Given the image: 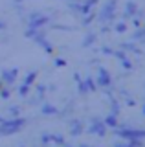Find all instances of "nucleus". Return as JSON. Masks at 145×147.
I'll list each match as a JSON object with an SVG mask.
<instances>
[{
    "instance_id": "f257e3e1",
    "label": "nucleus",
    "mask_w": 145,
    "mask_h": 147,
    "mask_svg": "<svg viewBox=\"0 0 145 147\" xmlns=\"http://www.w3.org/2000/svg\"><path fill=\"white\" fill-rule=\"evenodd\" d=\"M28 123V119L26 118H9V119H4L2 123H0V138L2 136H11V134H17V132L20 131L22 127Z\"/></svg>"
},
{
    "instance_id": "f03ea898",
    "label": "nucleus",
    "mask_w": 145,
    "mask_h": 147,
    "mask_svg": "<svg viewBox=\"0 0 145 147\" xmlns=\"http://www.w3.org/2000/svg\"><path fill=\"white\" fill-rule=\"evenodd\" d=\"M116 7H117V0H107L105 6L101 7V11L96 13V20H99L101 24L112 22L116 18Z\"/></svg>"
},
{
    "instance_id": "7ed1b4c3",
    "label": "nucleus",
    "mask_w": 145,
    "mask_h": 147,
    "mask_svg": "<svg viewBox=\"0 0 145 147\" xmlns=\"http://www.w3.org/2000/svg\"><path fill=\"white\" fill-rule=\"evenodd\" d=\"M88 134H96V136H99V138H103L107 134V125L101 121L99 118H92L90 119V125H88Z\"/></svg>"
},
{
    "instance_id": "20e7f679",
    "label": "nucleus",
    "mask_w": 145,
    "mask_h": 147,
    "mask_svg": "<svg viewBox=\"0 0 145 147\" xmlns=\"http://www.w3.org/2000/svg\"><path fill=\"white\" fill-rule=\"evenodd\" d=\"M96 83L99 88H105V86H110L112 83H114V79H112V76L108 74V70L105 66H99L97 68V77H96Z\"/></svg>"
},
{
    "instance_id": "39448f33",
    "label": "nucleus",
    "mask_w": 145,
    "mask_h": 147,
    "mask_svg": "<svg viewBox=\"0 0 145 147\" xmlns=\"http://www.w3.org/2000/svg\"><path fill=\"white\" fill-rule=\"evenodd\" d=\"M17 77H19V68H11V70L6 68V70H2V74H0V79L4 81L6 86H11L17 81Z\"/></svg>"
},
{
    "instance_id": "423d86ee",
    "label": "nucleus",
    "mask_w": 145,
    "mask_h": 147,
    "mask_svg": "<svg viewBox=\"0 0 145 147\" xmlns=\"http://www.w3.org/2000/svg\"><path fill=\"white\" fill-rule=\"evenodd\" d=\"M136 11H138V6H136L134 0H129V2L125 4V11H123V20H129V18H132L136 15Z\"/></svg>"
},
{
    "instance_id": "0eeeda50",
    "label": "nucleus",
    "mask_w": 145,
    "mask_h": 147,
    "mask_svg": "<svg viewBox=\"0 0 145 147\" xmlns=\"http://www.w3.org/2000/svg\"><path fill=\"white\" fill-rule=\"evenodd\" d=\"M59 112V109L55 105H50V103H42V107H40V114L42 116H55Z\"/></svg>"
},
{
    "instance_id": "6e6552de",
    "label": "nucleus",
    "mask_w": 145,
    "mask_h": 147,
    "mask_svg": "<svg viewBox=\"0 0 145 147\" xmlns=\"http://www.w3.org/2000/svg\"><path fill=\"white\" fill-rule=\"evenodd\" d=\"M119 50H123V52H132V53H136V55H142V50H140L134 42H121Z\"/></svg>"
},
{
    "instance_id": "1a4fd4ad",
    "label": "nucleus",
    "mask_w": 145,
    "mask_h": 147,
    "mask_svg": "<svg viewBox=\"0 0 145 147\" xmlns=\"http://www.w3.org/2000/svg\"><path fill=\"white\" fill-rule=\"evenodd\" d=\"M96 40H97V33H87V37L81 42V48H90V46H94Z\"/></svg>"
},
{
    "instance_id": "9d476101",
    "label": "nucleus",
    "mask_w": 145,
    "mask_h": 147,
    "mask_svg": "<svg viewBox=\"0 0 145 147\" xmlns=\"http://www.w3.org/2000/svg\"><path fill=\"white\" fill-rule=\"evenodd\" d=\"M119 112H121L119 101H117L116 96H110V114H114V116H119Z\"/></svg>"
},
{
    "instance_id": "9b49d317",
    "label": "nucleus",
    "mask_w": 145,
    "mask_h": 147,
    "mask_svg": "<svg viewBox=\"0 0 145 147\" xmlns=\"http://www.w3.org/2000/svg\"><path fill=\"white\" fill-rule=\"evenodd\" d=\"M103 123H105L107 127H110V129H116L119 121H117V116H114V114H108V116L103 119Z\"/></svg>"
},
{
    "instance_id": "f8f14e48",
    "label": "nucleus",
    "mask_w": 145,
    "mask_h": 147,
    "mask_svg": "<svg viewBox=\"0 0 145 147\" xmlns=\"http://www.w3.org/2000/svg\"><path fill=\"white\" fill-rule=\"evenodd\" d=\"M94 20H96V13H94V11H90V13H87V15H83V18H81V26H85V28H87V26L92 24Z\"/></svg>"
},
{
    "instance_id": "ddd939ff",
    "label": "nucleus",
    "mask_w": 145,
    "mask_h": 147,
    "mask_svg": "<svg viewBox=\"0 0 145 147\" xmlns=\"http://www.w3.org/2000/svg\"><path fill=\"white\" fill-rule=\"evenodd\" d=\"M83 129H85V125L81 121H77L75 125L70 127V136H81V134H83Z\"/></svg>"
},
{
    "instance_id": "4468645a",
    "label": "nucleus",
    "mask_w": 145,
    "mask_h": 147,
    "mask_svg": "<svg viewBox=\"0 0 145 147\" xmlns=\"http://www.w3.org/2000/svg\"><path fill=\"white\" fill-rule=\"evenodd\" d=\"M52 30H57V31H77V28H74V26H66V24H57V22H53L52 26Z\"/></svg>"
},
{
    "instance_id": "2eb2a0df",
    "label": "nucleus",
    "mask_w": 145,
    "mask_h": 147,
    "mask_svg": "<svg viewBox=\"0 0 145 147\" xmlns=\"http://www.w3.org/2000/svg\"><path fill=\"white\" fill-rule=\"evenodd\" d=\"M85 85H87V88H88V92H97L99 90V86H97V83H96V79L94 77H87L85 79Z\"/></svg>"
},
{
    "instance_id": "dca6fc26",
    "label": "nucleus",
    "mask_w": 145,
    "mask_h": 147,
    "mask_svg": "<svg viewBox=\"0 0 145 147\" xmlns=\"http://www.w3.org/2000/svg\"><path fill=\"white\" fill-rule=\"evenodd\" d=\"M112 30L116 31V33H127V30H129V24H127V20H121V22H116L114 28Z\"/></svg>"
},
{
    "instance_id": "f3484780",
    "label": "nucleus",
    "mask_w": 145,
    "mask_h": 147,
    "mask_svg": "<svg viewBox=\"0 0 145 147\" xmlns=\"http://www.w3.org/2000/svg\"><path fill=\"white\" fill-rule=\"evenodd\" d=\"M37 70H31L30 74H28V76H26L24 77V85H28V86H31V85H33V83H35V79H37Z\"/></svg>"
},
{
    "instance_id": "a211bd4d",
    "label": "nucleus",
    "mask_w": 145,
    "mask_h": 147,
    "mask_svg": "<svg viewBox=\"0 0 145 147\" xmlns=\"http://www.w3.org/2000/svg\"><path fill=\"white\" fill-rule=\"evenodd\" d=\"M127 144H129L130 147H145L142 138H129V140H127Z\"/></svg>"
},
{
    "instance_id": "6ab92c4d",
    "label": "nucleus",
    "mask_w": 145,
    "mask_h": 147,
    "mask_svg": "<svg viewBox=\"0 0 145 147\" xmlns=\"http://www.w3.org/2000/svg\"><path fill=\"white\" fill-rule=\"evenodd\" d=\"M143 35H145V24L143 26H138V30L132 33V40H140Z\"/></svg>"
},
{
    "instance_id": "aec40b11",
    "label": "nucleus",
    "mask_w": 145,
    "mask_h": 147,
    "mask_svg": "<svg viewBox=\"0 0 145 147\" xmlns=\"http://www.w3.org/2000/svg\"><path fill=\"white\" fill-rule=\"evenodd\" d=\"M11 98V86H2L0 88V99H9Z\"/></svg>"
},
{
    "instance_id": "412c9836",
    "label": "nucleus",
    "mask_w": 145,
    "mask_h": 147,
    "mask_svg": "<svg viewBox=\"0 0 145 147\" xmlns=\"http://www.w3.org/2000/svg\"><path fill=\"white\" fill-rule=\"evenodd\" d=\"M35 92H37V96L40 98V101H42L44 96H46V85H37L35 86Z\"/></svg>"
},
{
    "instance_id": "4be33fe9",
    "label": "nucleus",
    "mask_w": 145,
    "mask_h": 147,
    "mask_svg": "<svg viewBox=\"0 0 145 147\" xmlns=\"http://www.w3.org/2000/svg\"><path fill=\"white\" fill-rule=\"evenodd\" d=\"M7 114H9L11 118H17V116H20V107H7Z\"/></svg>"
},
{
    "instance_id": "5701e85b",
    "label": "nucleus",
    "mask_w": 145,
    "mask_h": 147,
    "mask_svg": "<svg viewBox=\"0 0 145 147\" xmlns=\"http://www.w3.org/2000/svg\"><path fill=\"white\" fill-rule=\"evenodd\" d=\"M77 92H79L81 96H87V94H88V88H87V85H85V81H83V79L77 83Z\"/></svg>"
},
{
    "instance_id": "b1692460",
    "label": "nucleus",
    "mask_w": 145,
    "mask_h": 147,
    "mask_svg": "<svg viewBox=\"0 0 145 147\" xmlns=\"http://www.w3.org/2000/svg\"><path fill=\"white\" fill-rule=\"evenodd\" d=\"M50 140H52V144H59V145L64 144V138L61 134H50Z\"/></svg>"
},
{
    "instance_id": "393cba45",
    "label": "nucleus",
    "mask_w": 145,
    "mask_h": 147,
    "mask_svg": "<svg viewBox=\"0 0 145 147\" xmlns=\"http://www.w3.org/2000/svg\"><path fill=\"white\" fill-rule=\"evenodd\" d=\"M35 33H37V28H31V26H28V28L24 30V37H28V39H33Z\"/></svg>"
},
{
    "instance_id": "a878e982",
    "label": "nucleus",
    "mask_w": 145,
    "mask_h": 147,
    "mask_svg": "<svg viewBox=\"0 0 145 147\" xmlns=\"http://www.w3.org/2000/svg\"><path fill=\"white\" fill-rule=\"evenodd\" d=\"M83 2V0H81ZM81 2H68V9L72 13H79V7H81Z\"/></svg>"
},
{
    "instance_id": "bb28decb",
    "label": "nucleus",
    "mask_w": 145,
    "mask_h": 147,
    "mask_svg": "<svg viewBox=\"0 0 145 147\" xmlns=\"http://www.w3.org/2000/svg\"><path fill=\"white\" fill-rule=\"evenodd\" d=\"M112 55H114L117 61H123V59H127V52H123V50H114Z\"/></svg>"
},
{
    "instance_id": "cd10ccee",
    "label": "nucleus",
    "mask_w": 145,
    "mask_h": 147,
    "mask_svg": "<svg viewBox=\"0 0 145 147\" xmlns=\"http://www.w3.org/2000/svg\"><path fill=\"white\" fill-rule=\"evenodd\" d=\"M19 94H20V96H28V94H30V86L22 83V85L19 86Z\"/></svg>"
},
{
    "instance_id": "c85d7f7f",
    "label": "nucleus",
    "mask_w": 145,
    "mask_h": 147,
    "mask_svg": "<svg viewBox=\"0 0 145 147\" xmlns=\"http://www.w3.org/2000/svg\"><path fill=\"white\" fill-rule=\"evenodd\" d=\"M119 63H121V66H123L125 70H129V72L132 70V63L129 61V57H127V59H123V61H119Z\"/></svg>"
},
{
    "instance_id": "c756f323",
    "label": "nucleus",
    "mask_w": 145,
    "mask_h": 147,
    "mask_svg": "<svg viewBox=\"0 0 145 147\" xmlns=\"http://www.w3.org/2000/svg\"><path fill=\"white\" fill-rule=\"evenodd\" d=\"M110 31H112V28L108 26V22H107V24H103V28L99 30V33H101V35H107V33H110Z\"/></svg>"
},
{
    "instance_id": "7c9ffc66",
    "label": "nucleus",
    "mask_w": 145,
    "mask_h": 147,
    "mask_svg": "<svg viewBox=\"0 0 145 147\" xmlns=\"http://www.w3.org/2000/svg\"><path fill=\"white\" fill-rule=\"evenodd\" d=\"M53 64H55V66H66V61L61 59V57H55L53 59Z\"/></svg>"
},
{
    "instance_id": "2f4dec72",
    "label": "nucleus",
    "mask_w": 145,
    "mask_h": 147,
    "mask_svg": "<svg viewBox=\"0 0 145 147\" xmlns=\"http://www.w3.org/2000/svg\"><path fill=\"white\" fill-rule=\"evenodd\" d=\"M40 144H42V145L52 144V140H50V134H42V136H40Z\"/></svg>"
},
{
    "instance_id": "473e14b6",
    "label": "nucleus",
    "mask_w": 145,
    "mask_h": 147,
    "mask_svg": "<svg viewBox=\"0 0 145 147\" xmlns=\"http://www.w3.org/2000/svg\"><path fill=\"white\" fill-rule=\"evenodd\" d=\"M125 103H127V107H134V105H136V101H134V98L127 96V98H125Z\"/></svg>"
},
{
    "instance_id": "72a5a7b5",
    "label": "nucleus",
    "mask_w": 145,
    "mask_h": 147,
    "mask_svg": "<svg viewBox=\"0 0 145 147\" xmlns=\"http://www.w3.org/2000/svg\"><path fill=\"white\" fill-rule=\"evenodd\" d=\"M37 103H39V96H35V98H30V99H28V105H30V107H35Z\"/></svg>"
},
{
    "instance_id": "f704fd0d",
    "label": "nucleus",
    "mask_w": 145,
    "mask_h": 147,
    "mask_svg": "<svg viewBox=\"0 0 145 147\" xmlns=\"http://www.w3.org/2000/svg\"><path fill=\"white\" fill-rule=\"evenodd\" d=\"M112 52H114V50L108 48V46H103L101 48V53H105V55H112Z\"/></svg>"
},
{
    "instance_id": "c9c22d12",
    "label": "nucleus",
    "mask_w": 145,
    "mask_h": 147,
    "mask_svg": "<svg viewBox=\"0 0 145 147\" xmlns=\"http://www.w3.org/2000/svg\"><path fill=\"white\" fill-rule=\"evenodd\" d=\"M114 147H130V145L127 144V140H125V142H116V144H114Z\"/></svg>"
},
{
    "instance_id": "e433bc0d",
    "label": "nucleus",
    "mask_w": 145,
    "mask_h": 147,
    "mask_svg": "<svg viewBox=\"0 0 145 147\" xmlns=\"http://www.w3.org/2000/svg\"><path fill=\"white\" fill-rule=\"evenodd\" d=\"M83 2H85V4H88L90 7H94V6L97 4V0H83Z\"/></svg>"
},
{
    "instance_id": "4c0bfd02",
    "label": "nucleus",
    "mask_w": 145,
    "mask_h": 147,
    "mask_svg": "<svg viewBox=\"0 0 145 147\" xmlns=\"http://www.w3.org/2000/svg\"><path fill=\"white\" fill-rule=\"evenodd\" d=\"M74 81H75V83H79V81H81V76H79V74H77V72H75V74H74Z\"/></svg>"
},
{
    "instance_id": "58836bf2",
    "label": "nucleus",
    "mask_w": 145,
    "mask_h": 147,
    "mask_svg": "<svg viewBox=\"0 0 145 147\" xmlns=\"http://www.w3.org/2000/svg\"><path fill=\"white\" fill-rule=\"evenodd\" d=\"M6 28H7V24H6L4 20H0V31H2V30H6Z\"/></svg>"
},
{
    "instance_id": "ea45409f",
    "label": "nucleus",
    "mask_w": 145,
    "mask_h": 147,
    "mask_svg": "<svg viewBox=\"0 0 145 147\" xmlns=\"http://www.w3.org/2000/svg\"><path fill=\"white\" fill-rule=\"evenodd\" d=\"M138 42H140V44H145V35H143V37H142V39H140V40H138Z\"/></svg>"
},
{
    "instance_id": "a19ab883",
    "label": "nucleus",
    "mask_w": 145,
    "mask_h": 147,
    "mask_svg": "<svg viewBox=\"0 0 145 147\" xmlns=\"http://www.w3.org/2000/svg\"><path fill=\"white\" fill-rule=\"evenodd\" d=\"M79 147H90L88 144H79Z\"/></svg>"
},
{
    "instance_id": "79ce46f5",
    "label": "nucleus",
    "mask_w": 145,
    "mask_h": 147,
    "mask_svg": "<svg viewBox=\"0 0 145 147\" xmlns=\"http://www.w3.org/2000/svg\"><path fill=\"white\" fill-rule=\"evenodd\" d=\"M2 86H6V85H4V81H2V79H0V88H2Z\"/></svg>"
},
{
    "instance_id": "37998d69",
    "label": "nucleus",
    "mask_w": 145,
    "mask_h": 147,
    "mask_svg": "<svg viewBox=\"0 0 145 147\" xmlns=\"http://www.w3.org/2000/svg\"><path fill=\"white\" fill-rule=\"evenodd\" d=\"M142 110H143V114H145V105H143V109H142Z\"/></svg>"
},
{
    "instance_id": "c03bdc74",
    "label": "nucleus",
    "mask_w": 145,
    "mask_h": 147,
    "mask_svg": "<svg viewBox=\"0 0 145 147\" xmlns=\"http://www.w3.org/2000/svg\"><path fill=\"white\" fill-rule=\"evenodd\" d=\"M62 145H64V147H72V145H66V144H62Z\"/></svg>"
}]
</instances>
